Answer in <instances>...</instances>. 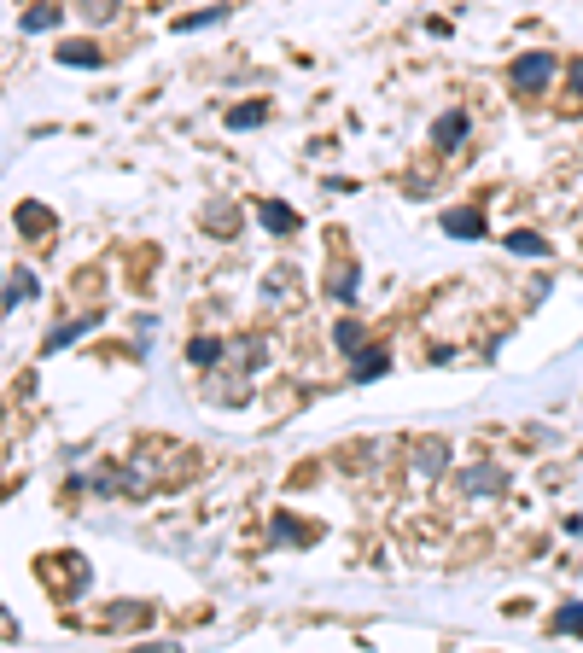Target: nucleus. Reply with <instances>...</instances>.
Returning <instances> with one entry per match:
<instances>
[{
  "label": "nucleus",
  "instance_id": "obj_7",
  "mask_svg": "<svg viewBox=\"0 0 583 653\" xmlns=\"http://www.w3.org/2000/svg\"><path fill=\"white\" fill-rule=\"evenodd\" d=\"M257 222H263V228H269L275 240L298 234V210H292V205H280V199H263V205H257Z\"/></svg>",
  "mask_w": 583,
  "mask_h": 653
},
{
  "label": "nucleus",
  "instance_id": "obj_23",
  "mask_svg": "<svg viewBox=\"0 0 583 653\" xmlns=\"http://www.w3.org/2000/svg\"><path fill=\"white\" fill-rule=\"evenodd\" d=\"M572 88H578V94H583V59H578V65H572Z\"/></svg>",
  "mask_w": 583,
  "mask_h": 653
},
{
  "label": "nucleus",
  "instance_id": "obj_18",
  "mask_svg": "<svg viewBox=\"0 0 583 653\" xmlns=\"http://www.w3.org/2000/svg\"><path fill=\"white\" fill-rule=\"evenodd\" d=\"M228 12L222 6H205V12H187V18H175V35H187V30H210V24H222Z\"/></svg>",
  "mask_w": 583,
  "mask_h": 653
},
{
  "label": "nucleus",
  "instance_id": "obj_4",
  "mask_svg": "<svg viewBox=\"0 0 583 653\" xmlns=\"http://www.w3.org/2000/svg\"><path fill=\"white\" fill-rule=\"evenodd\" d=\"M467 129H473V117H467V111H444V117L432 123V146H438V152H461Z\"/></svg>",
  "mask_w": 583,
  "mask_h": 653
},
{
  "label": "nucleus",
  "instance_id": "obj_10",
  "mask_svg": "<svg viewBox=\"0 0 583 653\" xmlns=\"http://www.w3.org/2000/svg\"><path fill=\"white\" fill-rule=\"evenodd\" d=\"M187 362H193V368H210V374H216V368L228 362V344H222V339H205V333H199V339L187 344Z\"/></svg>",
  "mask_w": 583,
  "mask_h": 653
},
{
  "label": "nucleus",
  "instance_id": "obj_9",
  "mask_svg": "<svg viewBox=\"0 0 583 653\" xmlns=\"http://www.w3.org/2000/svg\"><path fill=\"white\" fill-rule=\"evenodd\" d=\"M53 59H59V65H76V70H100L105 65V53L100 47H88V41H59Z\"/></svg>",
  "mask_w": 583,
  "mask_h": 653
},
{
  "label": "nucleus",
  "instance_id": "obj_21",
  "mask_svg": "<svg viewBox=\"0 0 583 653\" xmlns=\"http://www.w3.org/2000/svg\"><path fill=\"white\" fill-rule=\"evenodd\" d=\"M508 251H514V257H543L549 240H543V234H508Z\"/></svg>",
  "mask_w": 583,
  "mask_h": 653
},
{
  "label": "nucleus",
  "instance_id": "obj_6",
  "mask_svg": "<svg viewBox=\"0 0 583 653\" xmlns=\"http://www.w3.org/2000/svg\"><path fill=\"white\" fill-rule=\"evenodd\" d=\"M385 368H391V356H385L379 344H362V350L350 356V379H356V385H374V379L385 374Z\"/></svg>",
  "mask_w": 583,
  "mask_h": 653
},
{
  "label": "nucleus",
  "instance_id": "obj_17",
  "mask_svg": "<svg viewBox=\"0 0 583 653\" xmlns=\"http://www.w3.org/2000/svg\"><path fill=\"white\" fill-rule=\"evenodd\" d=\"M333 344H339L344 356H356V350L368 344V333H362V321H339V327H333Z\"/></svg>",
  "mask_w": 583,
  "mask_h": 653
},
{
  "label": "nucleus",
  "instance_id": "obj_11",
  "mask_svg": "<svg viewBox=\"0 0 583 653\" xmlns=\"http://www.w3.org/2000/svg\"><path fill=\"white\" fill-rule=\"evenodd\" d=\"M59 18H65V6H59V0H41V6H30V12H24V35H41V30H53Z\"/></svg>",
  "mask_w": 583,
  "mask_h": 653
},
{
  "label": "nucleus",
  "instance_id": "obj_16",
  "mask_svg": "<svg viewBox=\"0 0 583 653\" xmlns=\"http://www.w3.org/2000/svg\"><path fill=\"white\" fill-rule=\"evenodd\" d=\"M356 286H362V275H356V263H350V269H339V275L327 280V298H339V304H350V298H356Z\"/></svg>",
  "mask_w": 583,
  "mask_h": 653
},
{
  "label": "nucleus",
  "instance_id": "obj_20",
  "mask_svg": "<svg viewBox=\"0 0 583 653\" xmlns=\"http://www.w3.org/2000/svg\"><path fill=\"white\" fill-rule=\"evenodd\" d=\"M76 6H82V18H88V24H111V18L123 12V0H76Z\"/></svg>",
  "mask_w": 583,
  "mask_h": 653
},
{
  "label": "nucleus",
  "instance_id": "obj_14",
  "mask_svg": "<svg viewBox=\"0 0 583 653\" xmlns=\"http://www.w3.org/2000/svg\"><path fill=\"white\" fill-rule=\"evenodd\" d=\"M205 222H216V228H210L216 240H234V234H240V210H234V205H222V199L210 205V216H205Z\"/></svg>",
  "mask_w": 583,
  "mask_h": 653
},
{
  "label": "nucleus",
  "instance_id": "obj_5",
  "mask_svg": "<svg viewBox=\"0 0 583 653\" xmlns=\"http://www.w3.org/2000/svg\"><path fill=\"white\" fill-rule=\"evenodd\" d=\"M484 228H490V222H484V210H473V205L444 210V234H449V240H479Z\"/></svg>",
  "mask_w": 583,
  "mask_h": 653
},
{
  "label": "nucleus",
  "instance_id": "obj_1",
  "mask_svg": "<svg viewBox=\"0 0 583 653\" xmlns=\"http://www.w3.org/2000/svg\"><path fill=\"white\" fill-rule=\"evenodd\" d=\"M554 53H519L514 65H508V88H514V94H543V88H549L554 82Z\"/></svg>",
  "mask_w": 583,
  "mask_h": 653
},
{
  "label": "nucleus",
  "instance_id": "obj_15",
  "mask_svg": "<svg viewBox=\"0 0 583 653\" xmlns=\"http://www.w3.org/2000/svg\"><path fill=\"white\" fill-rule=\"evenodd\" d=\"M88 327H94V315H82V321H65V327H53V333H47V350H65V344H76L82 333H88Z\"/></svg>",
  "mask_w": 583,
  "mask_h": 653
},
{
  "label": "nucleus",
  "instance_id": "obj_3",
  "mask_svg": "<svg viewBox=\"0 0 583 653\" xmlns=\"http://www.w3.org/2000/svg\"><path fill=\"white\" fill-rule=\"evenodd\" d=\"M461 490H467V496H502V490H508V473H502L496 461H473V467H461Z\"/></svg>",
  "mask_w": 583,
  "mask_h": 653
},
{
  "label": "nucleus",
  "instance_id": "obj_13",
  "mask_svg": "<svg viewBox=\"0 0 583 653\" xmlns=\"http://www.w3.org/2000/svg\"><path fill=\"white\" fill-rule=\"evenodd\" d=\"M549 630H554V636H583V601H566V607H554Z\"/></svg>",
  "mask_w": 583,
  "mask_h": 653
},
{
  "label": "nucleus",
  "instance_id": "obj_12",
  "mask_svg": "<svg viewBox=\"0 0 583 653\" xmlns=\"http://www.w3.org/2000/svg\"><path fill=\"white\" fill-rule=\"evenodd\" d=\"M12 222H18L24 234H53V210L47 205H18L12 210Z\"/></svg>",
  "mask_w": 583,
  "mask_h": 653
},
{
  "label": "nucleus",
  "instance_id": "obj_19",
  "mask_svg": "<svg viewBox=\"0 0 583 653\" xmlns=\"http://www.w3.org/2000/svg\"><path fill=\"white\" fill-rule=\"evenodd\" d=\"M263 117H269V105H263V100H251V105H234V111H228V129H257Z\"/></svg>",
  "mask_w": 583,
  "mask_h": 653
},
{
  "label": "nucleus",
  "instance_id": "obj_22",
  "mask_svg": "<svg viewBox=\"0 0 583 653\" xmlns=\"http://www.w3.org/2000/svg\"><path fill=\"white\" fill-rule=\"evenodd\" d=\"M309 537H315V531H309V525H298V519H286V514L275 519V543H309Z\"/></svg>",
  "mask_w": 583,
  "mask_h": 653
},
{
  "label": "nucleus",
  "instance_id": "obj_8",
  "mask_svg": "<svg viewBox=\"0 0 583 653\" xmlns=\"http://www.w3.org/2000/svg\"><path fill=\"white\" fill-rule=\"evenodd\" d=\"M35 292H41L35 269H12V275H6V315H18L24 304H35Z\"/></svg>",
  "mask_w": 583,
  "mask_h": 653
},
{
  "label": "nucleus",
  "instance_id": "obj_2",
  "mask_svg": "<svg viewBox=\"0 0 583 653\" xmlns=\"http://www.w3.org/2000/svg\"><path fill=\"white\" fill-rule=\"evenodd\" d=\"M409 461H414L420 479H444V473H449V444H444V438H414Z\"/></svg>",
  "mask_w": 583,
  "mask_h": 653
}]
</instances>
